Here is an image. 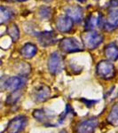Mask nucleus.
<instances>
[{"label": "nucleus", "instance_id": "1", "mask_svg": "<svg viewBox=\"0 0 118 133\" xmlns=\"http://www.w3.org/2000/svg\"><path fill=\"white\" fill-rule=\"evenodd\" d=\"M82 41L83 43V45L86 47L87 49L93 50L95 49L101 44L103 42V36L100 33L96 31H86L82 34L81 36Z\"/></svg>", "mask_w": 118, "mask_h": 133}, {"label": "nucleus", "instance_id": "17", "mask_svg": "<svg viewBox=\"0 0 118 133\" xmlns=\"http://www.w3.org/2000/svg\"><path fill=\"white\" fill-rule=\"evenodd\" d=\"M12 16H14V12H12V11L10 8L1 5V7H0V20H1V24L8 22L12 19Z\"/></svg>", "mask_w": 118, "mask_h": 133}, {"label": "nucleus", "instance_id": "4", "mask_svg": "<svg viewBox=\"0 0 118 133\" xmlns=\"http://www.w3.org/2000/svg\"><path fill=\"white\" fill-rule=\"evenodd\" d=\"M48 70L53 75H57L62 71L64 68L63 58L58 51H53L48 59Z\"/></svg>", "mask_w": 118, "mask_h": 133}, {"label": "nucleus", "instance_id": "13", "mask_svg": "<svg viewBox=\"0 0 118 133\" xmlns=\"http://www.w3.org/2000/svg\"><path fill=\"white\" fill-rule=\"evenodd\" d=\"M51 95V90L50 88L46 85L43 84L38 86L35 90V93H34V98L36 101L38 102H43L45 101L46 99H48L49 97Z\"/></svg>", "mask_w": 118, "mask_h": 133}, {"label": "nucleus", "instance_id": "6", "mask_svg": "<svg viewBox=\"0 0 118 133\" xmlns=\"http://www.w3.org/2000/svg\"><path fill=\"white\" fill-rule=\"evenodd\" d=\"M27 83V79L25 76H11L4 83L5 88L11 91H20Z\"/></svg>", "mask_w": 118, "mask_h": 133}, {"label": "nucleus", "instance_id": "10", "mask_svg": "<svg viewBox=\"0 0 118 133\" xmlns=\"http://www.w3.org/2000/svg\"><path fill=\"white\" fill-rule=\"evenodd\" d=\"M101 21L102 14L100 12H96L94 14H91L85 21V29L87 31H93L96 28H99L101 25Z\"/></svg>", "mask_w": 118, "mask_h": 133}, {"label": "nucleus", "instance_id": "14", "mask_svg": "<svg viewBox=\"0 0 118 133\" xmlns=\"http://www.w3.org/2000/svg\"><path fill=\"white\" fill-rule=\"evenodd\" d=\"M36 52H37V48L32 43H27L22 46L21 50V56L25 58V59H31V58L35 56Z\"/></svg>", "mask_w": 118, "mask_h": 133}, {"label": "nucleus", "instance_id": "5", "mask_svg": "<svg viewBox=\"0 0 118 133\" xmlns=\"http://www.w3.org/2000/svg\"><path fill=\"white\" fill-rule=\"evenodd\" d=\"M28 119L25 115H18L12 118L7 124L6 133H21L26 128Z\"/></svg>", "mask_w": 118, "mask_h": 133}, {"label": "nucleus", "instance_id": "11", "mask_svg": "<svg viewBox=\"0 0 118 133\" xmlns=\"http://www.w3.org/2000/svg\"><path fill=\"white\" fill-rule=\"evenodd\" d=\"M38 36V41H39L40 44L43 46H49L54 44L57 41L56 35L54 32L51 31H44L40 33Z\"/></svg>", "mask_w": 118, "mask_h": 133}, {"label": "nucleus", "instance_id": "16", "mask_svg": "<svg viewBox=\"0 0 118 133\" xmlns=\"http://www.w3.org/2000/svg\"><path fill=\"white\" fill-rule=\"evenodd\" d=\"M108 123L112 126H118V103L114 105V107L111 108L108 118Z\"/></svg>", "mask_w": 118, "mask_h": 133}, {"label": "nucleus", "instance_id": "21", "mask_svg": "<svg viewBox=\"0 0 118 133\" xmlns=\"http://www.w3.org/2000/svg\"><path fill=\"white\" fill-rule=\"evenodd\" d=\"M60 133H68L67 131H66V130H61V132H60Z\"/></svg>", "mask_w": 118, "mask_h": 133}, {"label": "nucleus", "instance_id": "3", "mask_svg": "<svg viewBox=\"0 0 118 133\" xmlns=\"http://www.w3.org/2000/svg\"><path fill=\"white\" fill-rule=\"evenodd\" d=\"M59 47L62 51L66 53L76 52L83 50V45L75 37H65L61 40Z\"/></svg>", "mask_w": 118, "mask_h": 133}, {"label": "nucleus", "instance_id": "2", "mask_svg": "<svg viewBox=\"0 0 118 133\" xmlns=\"http://www.w3.org/2000/svg\"><path fill=\"white\" fill-rule=\"evenodd\" d=\"M96 71L100 78L105 79V80H110L115 77V68L111 62L108 61H101L98 63Z\"/></svg>", "mask_w": 118, "mask_h": 133}, {"label": "nucleus", "instance_id": "12", "mask_svg": "<svg viewBox=\"0 0 118 133\" xmlns=\"http://www.w3.org/2000/svg\"><path fill=\"white\" fill-rule=\"evenodd\" d=\"M65 12L67 16L72 19L73 21L80 23L83 21V9L78 5H73L65 9Z\"/></svg>", "mask_w": 118, "mask_h": 133}, {"label": "nucleus", "instance_id": "8", "mask_svg": "<svg viewBox=\"0 0 118 133\" xmlns=\"http://www.w3.org/2000/svg\"><path fill=\"white\" fill-rule=\"evenodd\" d=\"M118 28V7H109L108 18L104 23V29L107 31H113Z\"/></svg>", "mask_w": 118, "mask_h": 133}, {"label": "nucleus", "instance_id": "22", "mask_svg": "<svg viewBox=\"0 0 118 133\" xmlns=\"http://www.w3.org/2000/svg\"><path fill=\"white\" fill-rule=\"evenodd\" d=\"M17 1H19V2H25V1H27V0H17Z\"/></svg>", "mask_w": 118, "mask_h": 133}, {"label": "nucleus", "instance_id": "15", "mask_svg": "<svg viewBox=\"0 0 118 133\" xmlns=\"http://www.w3.org/2000/svg\"><path fill=\"white\" fill-rule=\"evenodd\" d=\"M104 52H105V56L109 61H115L118 59V47L114 43H111V44H108V45L105 47Z\"/></svg>", "mask_w": 118, "mask_h": 133}, {"label": "nucleus", "instance_id": "19", "mask_svg": "<svg viewBox=\"0 0 118 133\" xmlns=\"http://www.w3.org/2000/svg\"><path fill=\"white\" fill-rule=\"evenodd\" d=\"M38 12L42 19H49L51 15V10L49 7H41Z\"/></svg>", "mask_w": 118, "mask_h": 133}, {"label": "nucleus", "instance_id": "9", "mask_svg": "<svg viewBox=\"0 0 118 133\" xmlns=\"http://www.w3.org/2000/svg\"><path fill=\"white\" fill-rule=\"evenodd\" d=\"M56 29L61 33L69 32L73 28V20L68 16L61 15L56 19L55 21Z\"/></svg>", "mask_w": 118, "mask_h": 133}, {"label": "nucleus", "instance_id": "7", "mask_svg": "<svg viewBox=\"0 0 118 133\" xmlns=\"http://www.w3.org/2000/svg\"><path fill=\"white\" fill-rule=\"evenodd\" d=\"M98 124L99 121L97 118H89L87 120L80 122L77 124L76 130L77 133H93L97 128Z\"/></svg>", "mask_w": 118, "mask_h": 133}, {"label": "nucleus", "instance_id": "20", "mask_svg": "<svg viewBox=\"0 0 118 133\" xmlns=\"http://www.w3.org/2000/svg\"><path fill=\"white\" fill-rule=\"evenodd\" d=\"M77 1H78V2H81V3H84V2L86 1V0H77Z\"/></svg>", "mask_w": 118, "mask_h": 133}, {"label": "nucleus", "instance_id": "18", "mask_svg": "<svg viewBox=\"0 0 118 133\" xmlns=\"http://www.w3.org/2000/svg\"><path fill=\"white\" fill-rule=\"evenodd\" d=\"M7 34L11 36V38H12V40L14 42L18 41L19 37H20V30H19L17 25L14 24V23L11 24L7 28Z\"/></svg>", "mask_w": 118, "mask_h": 133}]
</instances>
